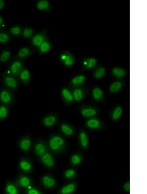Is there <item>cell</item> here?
I'll return each mask as SVG.
<instances>
[{"mask_svg":"<svg viewBox=\"0 0 147 194\" xmlns=\"http://www.w3.org/2000/svg\"><path fill=\"white\" fill-rule=\"evenodd\" d=\"M1 78L3 86L13 91L19 88V80L17 77L4 72L2 74Z\"/></svg>","mask_w":147,"mask_h":194,"instance_id":"obj_1","label":"cell"},{"mask_svg":"<svg viewBox=\"0 0 147 194\" xmlns=\"http://www.w3.org/2000/svg\"><path fill=\"white\" fill-rule=\"evenodd\" d=\"M15 100L14 91L2 86L0 88V103L10 107L13 105Z\"/></svg>","mask_w":147,"mask_h":194,"instance_id":"obj_2","label":"cell"},{"mask_svg":"<svg viewBox=\"0 0 147 194\" xmlns=\"http://www.w3.org/2000/svg\"><path fill=\"white\" fill-rule=\"evenodd\" d=\"M24 68V65L21 61L15 59L10 63L5 72L18 78Z\"/></svg>","mask_w":147,"mask_h":194,"instance_id":"obj_3","label":"cell"},{"mask_svg":"<svg viewBox=\"0 0 147 194\" xmlns=\"http://www.w3.org/2000/svg\"><path fill=\"white\" fill-rule=\"evenodd\" d=\"M64 140L58 136H53L49 141V147L51 150L55 151L59 150L64 147Z\"/></svg>","mask_w":147,"mask_h":194,"instance_id":"obj_4","label":"cell"},{"mask_svg":"<svg viewBox=\"0 0 147 194\" xmlns=\"http://www.w3.org/2000/svg\"><path fill=\"white\" fill-rule=\"evenodd\" d=\"M45 32H42L34 35L32 37V43L33 46L38 48L47 40Z\"/></svg>","mask_w":147,"mask_h":194,"instance_id":"obj_5","label":"cell"},{"mask_svg":"<svg viewBox=\"0 0 147 194\" xmlns=\"http://www.w3.org/2000/svg\"><path fill=\"white\" fill-rule=\"evenodd\" d=\"M60 59L64 65L67 67L72 65L74 62V59L73 56L70 53L67 52L62 53L60 55Z\"/></svg>","mask_w":147,"mask_h":194,"instance_id":"obj_6","label":"cell"},{"mask_svg":"<svg viewBox=\"0 0 147 194\" xmlns=\"http://www.w3.org/2000/svg\"><path fill=\"white\" fill-rule=\"evenodd\" d=\"M31 77V74L29 71L28 69L24 68L18 76V79L24 85L26 86L30 81Z\"/></svg>","mask_w":147,"mask_h":194,"instance_id":"obj_7","label":"cell"},{"mask_svg":"<svg viewBox=\"0 0 147 194\" xmlns=\"http://www.w3.org/2000/svg\"><path fill=\"white\" fill-rule=\"evenodd\" d=\"M19 147L22 150L27 152L30 150L32 146V141L29 137H25L20 141Z\"/></svg>","mask_w":147,"mask_h":194,"instance_id":"obj_8","label":"cell"},{"mask_svg":"<svg viewBox=\"0 0 147 194\" xmlns=\"http://www.w3.org/2000/svg\"><path fill=\"white\" fill-rule=\"evenodd\" d=\"M31 183V179L25 175H22L18 177L16 183V185L22 188L29 187Z\"/></svg>","mask_w":147,"mask_h":194,"instance_id":"obj_9","label":"cell"},{"mask_svg":"<svg viewBox=\"0 0 147 194\" xmlns=\"http://www.w3.org/2000/svg\"><path fill=\"white\" fill-rule=\"evenodd\" d=\"M32 53V50L30 48L27 47H22L16 55L15 59L21 61L28 58Z\"/></svg>","mask_w":147,"mask_h":194,"instance_id":"obj_10","label":"cell"},{"mask_svg":"<svg viewBox=\"0 0 147 194\" xmlns=\"http://www.w3.org/2000/svg\"><path fill=\"white\" fill-rule=\"evenodd\" d=\"M41 161L44 165L48 167H52L54 165V160L53 156L49 153L42 156Z\"/></svg>","mask_w":147,"mask_h":194,"instance_id":"obj_11","label":"cell"},{"mask_svg":"<svg viewBox=\"0 0 147 194\" xmlns=\"http://www.w3.org/2000/svg\"><path fill=\"white\" fill-rule=\"evenodd\" d=\"M10 107L0 103V122L4 121L9 114Z\"/></svg>","mask_w":147,"mask_h":194,"instance_id":"obj_12","label":"cell"},{"mask_svg":"<svg viewBox=\"0 0 147 194\" xmlns=\"http://www.w3.org/2000/svg\"><path fill=\"white\" fill-rule=\"evenodd\" d=\"M20 169L25 172H29L32 168V166L30 162L26 159H21L19 163Z\"/></svg>","mask_w":147,"mask_h":194,"instance_id":"obj_13","label":"cell"},{"mask_svg":"<svg viewBox=\"0 0 147 194\" xmlns=\"http://www.w3.org/2000/svg\"><path fill=\"white\" fill-rule=\"evenodd\" d=\"M5 192L7 194H17L19 191L16 184L10 181H8L6 184Z\"/></svg>","mask_w":147,"mask_h":194,"instance_id":"obj_14","label":"cell"},{"mask_svg":"<svg viewBox=\"0 0 147 194\" xmlns=\"http://www.w3.org/2000/svg\"><path fill=\"white\" fill-rule=\"evenodd\" d=\"M11 53L8 49L3 50L0 53V63L6 64L10 60Z\"/></svg>","mask_w":147,"mask_h":194,"instance_id":"obj_15","label":"cell"},{"mask_svg":"<svg viewBox=\"0 0 147 194\" xmlns=\"http://www.w3.org/2000/svg\"><path fill=\"white\" fill-rule=\"evenodd\" d=\"M34 150L37 155L42 156L45 154L46 149L45 145L42 143L39 142L35 145Z\"/></svg>","mask_w":147,"mask_h":194,"instance_id":"obj_16","label":"cell"},{"mask_svg":"<svg viewBox=\"0 0 147 194\" xmlns=\"http://www.w3.org/2000/svg\"><path fill=\"white\" fill-rule=\"evenodd\" d=\"M42 181L44 186L47 188H52L56 184V181L54 179L48 176H44Z\"/></svg>","mask_w":147,"mask_h":194,"instance_id":"obj_17","label":"cell"},{"mask_svg":"<svg viewBox=\"0 0 147 194\" xmlns=\"http://www.w3.org/2000/svg\"><path fill=\"white\" fill-rule=\"evenodd\" d=\"M37 8L39 10L49 11L50 8V3L46 0H40L36 4Z\"/></svg>","mask_w":147,"mask_h":194,"instance_id":"obj_18","label":"cell"},{"mask_svg":"<svg viewBox=\"0 0 147 194\" xmlns=\"http://www.w3.org/2000/svg\"><path fill=\"white\" fill-rule=\"evenodd\" d=\"M51 45L50 42L47 40L38 48L39 53L43 54L49 52L51 50Z\"/></svg>","mask_w":147,"mask_h":194,"instance_id":"obj_19","label":"cell"},{"mask_svg":"<svg viewBox=\"0 0 147 194\" xmlns=\"http://www.w3.org/2000/svg\"><path fill=\"white\" fill-rule=\"evenodd\" d=\"M11 39L9 32L4 30H0V43L5 44Z\"/></svg>","mask_w":147,"mask_h":194,"instance_id":"obj_20","label":"cell"},{"mask_svg":"<svg viewBox=\"0 0 147 194\" xmlns=\"http://www.w3.org/2000/svg\"><path fill=\"white\" fill-rule=\"evenodd\" d=\"M57 120L56 117L54 115H50L44 118L43 123L44 125L48 127L54 125Z\"/></svg>","mask_w":147,"mask_h":194,"instance_id":"obj_21","label":"cell"},{"mask_svg":"<svg viewBox=\"0 0 147 194\" xmlns=\"http://www.w3.org/2000/svg\"><path fill=\"white\" fill-rule=\"evenodd\" d=\"M62 95L66 102L68 103L71 102L73 100V96L68 89L66 88L62 89Z\"/></svg>","mask_w":147,"mask_h":194,"instance_id":"obj_22","label":"cell"},{"mask_svg":"<svg viewBox=\"0 0 147 194\" xmlns=\"http://www.w3.org/2000/svg\"><path fill=\"white\" fill-rule=\"evenodd\" d=\"M22 29L19 25H15L11 27L9 29L10 35L18 36L22 35Z\"/></svg>","mask_w":147,"mask_h":194,"instance_id":"obj_23","label":"cell"},{"mask_svg":"<svg viewBox=\"0 0 147 194\" xmlns=\"http://www.w3.org/2000/svg\"><path fill=\"white\" fill-rule=\"evenodd\" d=\"M34 34V30L32 28L27 27L22 30V35L24 38L27 39L33 37Z\"/></svg>","mask_w":147,"mask_h":194,"instance_id":"obj_24","label":"cell"},{"mask_svg":"<svg viewBox=\"0 0 147 194\" xmlns=\"http://www.w3.org/2000/svg\"><path fill=\"white\" fill-rule=\"evenodd\" d=\"M76 186L74 184H70L64 186L61 190L62 194H68L71 193L74 191Z\"/></svg>","mask_w":147,"mask_h":194,"instance_id":"obj_25","label":"cell"},{"mask_svg":"<svg viewBox=\"0 0 147 194\" xmlns=\"http://www.w3.org/2000/svg\"><path fill=\"white\" fill-rule=\"evenodd\" d=\"M61 129L62 132L67 135L70 136L74 133L73 129L67 124H62L61 126Z\"/></svg>","mask_w":147,"mask_h":194,"instance_id":"obj_26","label":"cell"},{"mask_svg":"<svg viewBox=\"0 0 147 194\" xmlns=\"http://www.w3.org/2000/svg\"><path fill=\"white\" fill-rule=\"evenodd\" d=\"M82 114L86 117L93 116L97 114V111L91 108H85L82 110Z\"/></svg>","mask_w":147,"mask_h":194,"instance_id":"obj_27","label":"cell"},{"mask_svg":"<svg viewBox=\"0 0 147 194\" xmlns=\"http://www.w3.org/2000/svg\"><path fill=\"white\" fill-rule=\"evenodd\" d=\"M97 61L93 58H90L84 60L83 62L84 66H86L88 68H91L96 64Z\"/></svg>","mask_w":147,"mask_h":194,"instance_id":"obj_28","label":"cell"},{"mask_svg":"<svg viewBox=\"0 0 147 194\" xmlns=\"http://www.w3.org/2000/svg\"><path fill=\"white\" fill-rule=\"evenodd\" d=\"M73 95L74 98L76 101H80L83 98V94L82 90L80 89H76L73 92Z\"/></svg>","mask_w":147,"mask_h":194,"instance_id":"obj_29","label":"cell"},{"mask_svg":"<svg viewBox=\"0 0 147 194\" xmlns=\"http://www.w3.org/2000/svg\"><path fill=\"white\" fill-rule=\"evenodd\" d=\"M87 125L90 128H97L100 126V122L97 119H91L87 121Z\"/></svg>","mask_w":147,"mask_h":194,"instance_id":"obj_30","label":"cell"},{"mask_svg":"<svg viewBox=\"0 0 147 194\" xmlns=\"http://www.w3.org/2000/svg\"><path fill=\"white\" fill-rule=\"evenodd\" d=\"M80 139L82 146L86 147L88 144V140L87 135L85 133L82 132L80 134Z\"/></svg>","mask_w":147,"mask_h":194,"instance_id":"obj_31","label":"cell"},{"mask_svg":"<svg viewBox=\"0 0 147 194\" xmlns=\"http://www.w3.org/2000/svg\"><path fill=\"white\" fill-rule=\"evenodd\" d=\"M85 80V76L80 75L74 78L71 81V83L73 84L78 85L82 83Z\"/></svg>","mask_w":147,"mask_h":194,"instance_id":"obj_32","label":"cell"},{"mask_svg":"<svg viewBox=\"0 0 147 194\" xmlns=\"http://www.w3.org/2000/svg\"><path fill=\"white\" fill-rule=\"evenodd\" d=\"M122 87V83L120 82H116L111 85L110 90L112 92H116L119 90Z\"/></svg>","mask_w":147,"mask_h":194,"instance_id":"obj_33","label":"cell"},{"mask_svg":"<svg viewBox=\"0 0 147 194\" xmlns=\"http://www.w3.org/2000/svg\"><path fill=\"white\" fill-rule=\"evenodd\" d=\"M113 73L117 77H122L124 76L125 72L121 68H116L113 70Z\"/></svg>","mask_w":147,"mask_h":194,"instance_id":"obj_34","label":"cell"},{"mask_svg":"<svg viewBox=\"0 0 147 194\" xmlns=\"http://www.w3.org/2000/svg\"><path fill=\"white\" fill-rule=\"evenodd\" d=\"M71 162L74 165H79L82 162V158L78 155H74L72 156Z\"/></svg>","mask_w":147,"mask_h":194,"instance_id":"obj_35","label":"cell"},{"mask_svg":"<svg viewBox=\"0 0 147 194\" xmlns=\"http://www.w3.org/2000/svg\"><path fill=\"white\" fill-rule=\"evenodd\" d=\"M122 113V108L117 107L115 110L113 114V118L114 120H116L118 119L120 117Z\"/></svg>","mask_w":147,"mask_h":194,"instance_id":"obj_36","label":"cell"},{"mask_svg":"<svg viewBox=\"0 0 147 194\" xmlns=\"http://www.w3.org/2000/svg\"><path fill=\"white\" fill-rule=\"evenodd\" d=\"M102 92L101 89L98 88L94 89L93 92V96L95 99H100L102 95Z\"/></svg>","mask_w":147,"mask_h":194,"instance_id":"obj_37","label":"cell"},{"mask_svg":"<svg viewBox=\"0 0 147 194\" xmlns=\"http://www.w3.org/2000/svg\"><path fill=\"white\" fill-rule=\"evenodd\" d=\"M105 70L104 68H101L98 69L95 74V77L97 79H100L104 75Z\"/></svg>","mask_w":147,"mask_h":194,"instance_id":"obj_38","label":"cell"},{"mask_svg":"<svg viewBox=\"0 0 147 194\" xmlns=\"http://www.w3.org/2000/svg\"><path fill=\"white\" fill-rule=\"evenodd\" d=\"M75 174V171L74 170L69 169L65 171V176L66 177L70 178L74 176Z\"/></svg>","mask_w":147,"mask_h":194,"instance_id":"obj_39","label":"cell"},{"mask_svg":"<svg viewBox=\"0 0 147 194\" xmlns=\"http://www.w3.org/2000/svg\"><path fill=\"white\" fill-rule=\"evenodd\" d=\"M27 193L28 194H39L40 193L38 190L32 188H29L28 190Z\"/></svg>","mask_w":147,"mask_h":194,"instance_id":"obj_40","label":"cell"},{"mask_svg":"<svg viewBox=\"0 0 147 194\" xmlns=\"http://www.w3.org/2000/svg\"><path fill=\"white\" fill-rule=\"evenodd\" d=\"M124 188L125 190L127 192L130 191V183H127L125 184L124 186Z\"/></svg>","mask_w":147,"mask_h":194,"instance_id":"obj_41","label":"cell"},{"mask_svg":"<svg viewBox=\"0 0 147 194\" xmlns=\"http://www.w3.org/2000/svg\"><path fill=\"white\" fill-rule=\"evenodd\" d=\"M5 6V3L3 0H0V11L2 10Z\"/></svg>","mask_w":147,"mask_h":194,"instance_id":"obj_42","label":"cell"},{"mask_svg":"<svg viewBox=\"0 0 147 194\" xmlns=\"http://www.w3.org/2000/svg\"><path fill=\"white\" fill-rule=\"evenodd\" d=\"M4 24V20L3 17L0 16V28H2Z\"/></svg>","mask_w":147,"mask_h":194,"instance_id":"obj_43","label":"cell"}]
</instances>
